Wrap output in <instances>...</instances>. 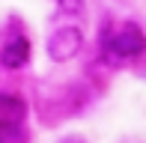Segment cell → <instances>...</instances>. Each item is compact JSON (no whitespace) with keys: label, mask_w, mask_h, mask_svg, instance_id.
<instances>
[{"label":"cell","mask_w":146,"mask_h":143,"mask_svg":"<svg viewBox=\"0 0 146 143\" xmlns=\"http://www.w3.org/2000/svg\"><path fill=\"white\" fill-rule=\"evenodd\" d=\"M104 51L110 54V60L119 63V60H137V57L146 54V33L137 27L134 21H125L113 27L104 39Z\"/></svg>","instance_id":"1"},{"label":"cell","mask_w":146,"mask_h":143,"mask_svg":"<svg viewBox=\"0 0 146 143\" xmlns=\"http://www.w3.org/2000/svg\"><path fill=\"white\" fill-rule=\"evenodd\" d=\"M81 48H84V33H81V27H75V24L57 27L54 33L48 36V42H45V51H48V60L51 63H69V60H75V57L81 54Z\"/></svg>","instance_id":"2"},{"label":"cell","mask_w":146,"mask_h":143,"mask_svg":"<svg viewBox=\"0 0 146 143\" xmlns=\"http://www.w3.org/2000/svg\"><path fill=\"white\" fill-rule=\"evenodd\" d=\"M27 119V101L18 93H0V128H21Z\"/></svg>","instance_id":"3"},{"label":"cell","mask_w":146,"mask_h":143,"mask_svg":"<svg viewBox=\"0 0 146 143\" xmlns=\"http://www.w3.org/2000/svg\"><path fill=\"white\" fill-rule=\"evenodd\" d=\"M30 60V39L27 36H12L9 42L0 48V66L3 69H24Z\"/></svg>","instance_id":"4"},{"label":"cell","mask_w":146,"mask_h":143,"mask_svg":"<svg viewBox=\"0 0 146 143\" xmlns=\"http://www.w3.org/2000/svg\"><path fill=\"white\" fill-rule=\"evenodd\" d=\"M84 3H87V0H57L60 12H69V15H75V12H81V9H84Z\"/></svg>","instance_id":"5"},{"label":"cell","mask_w":146,"mask_h":143,"mask_svg":"<svg viewBox=\"0 0 146 143\" xmlns=\"http://www.w3.org/2000/svg\"><path fill=\"white\" fill-rule=\"evenodd\" d=\"M60 143H84V137H78V134H69V137H63Z\"/></svg>","instance_id":"6"}]
</instances>
